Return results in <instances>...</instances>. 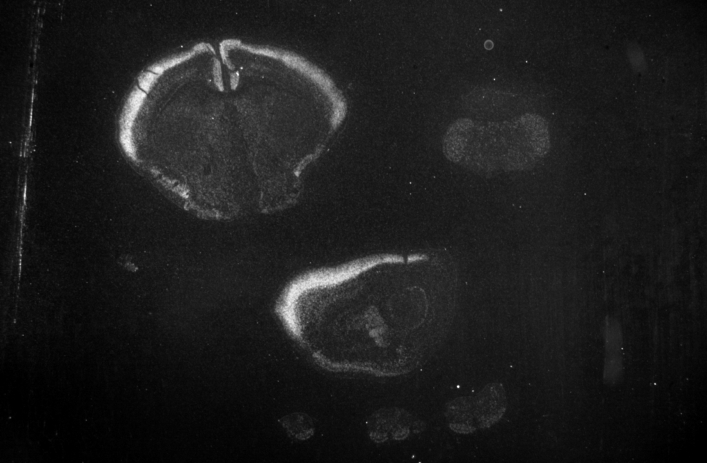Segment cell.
I'll use <instances>...</instances> for the list:
<instances>
[{
    "label": "cell",
    "instance_id": "6da1fadb",
    "mask_svg": "<svg viewBox=\"0 0 707 463\" xmlns=\"http://www.w3.org/2000/svg\"><path fill=\"white\" fill-rule=\"evenodd\" d=\"M550 149L548 121L532 112L498 121L458 118L442 140L448 161L482 177L530 170Z\"/></svg>",
    "mask_w": 707,
    "mask_h": 463
},
{
    "label": "cell",
    "instance_id": "7a4b0ae2",
    "mask_svg": "<svg viewBox=\"0 0 707 463\" xmlns=\"http://www.w3.org/2000/svg\"><path fill=\"white\" fill-rule=\"evenodd\" d=\"M411 426V415L398 408H380L370 416L367 423L369 437L376 442L404 439Z\"/></svg>",
    "mask_w": 707,
    "mask_h": 463
},
{
    "label": "cell",
    "instance_id": "3957f363",
    "mask_svg": "<svg viewBox=\"0 0 707 463\" xmlns=\"http://www.w3.org/2000/svg\"><path fill=\"white\" fill-rule=\"evenodd\" d=\"M282 424L292 437L304 440L314 433V424L311 418L304 413H295L283 418Z\"/></svg>",
    "mask_w": 707,
    "mask_h": 463
}]
</instances>
